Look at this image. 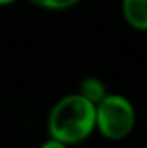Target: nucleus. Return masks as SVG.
<instances>
[{"instance_id": "0eeeda50", "label": "nucleus", "mask_w": 147, "mask_h": 148, "mask_svg": "<svg viewBox=\"0 0 147 148\" xmlns=\"http://www.w3.org/2000/svg\"><path fill=\"white\" fill-rule=\"evenodd\" d=\"M17 0H0V7H3V5H12V3H16Z\"/></svg>"}, {"instance_id": "39448f33", "label": "nucleus", "mask_w": 147, "mask_h": 148, "mask_svg": "<svg viewBox=\"0 0 147 148\" xmlns=\"http://www.w3.org/2000/svg\"><path fill=\"white\" fill-rule=\"evenodd\" d=\"M30 2L45 10H68L78 5L81 0H30Z\"/></svg>"}, {"instance_id": "f03ea898", "label": "nucleus", "mask_w": 147, "mask_h": 148, "mask_svg": "<svg viewBox=\"0 0 147 148\" xmlns=\"http://www.w3.org/2000/svg\"><path fill=\"white\" fill-rule=\"evenodd\" d=\"M137 112L132 102L118 93H107L95 105V129L111 141H121L133 131Z\"/></svg>"}, {"instance_id": "423d86ee", "label": "nucleus", "mask_w": 147, "mask_h": 148, "mask_svg": "<svg viewBox=\"0 0 147 148\" xmlns=\"http://www.w3.org/2000/svg\"><path fill=\"white\" fill-rule=\"evenodd\" d=\"M40 148H69V145H66V143H62V141H59V140L49 138Z\"/></svg>"}, {"instance_id": "20e7f679", "label": "nucleus", "mask_w": 147, "mask_h": 148, "mask_svg": "<svg viewBox=\"0 0 147 148\" xmlns=\"http://www.w3.org/2000/svg\"><path fill=\"white\" fill-rule=\"evenodd\" d=\"M78 93H80L83 98H87L88 102H92L94 105H97L102 98H106V95H107L109 91H107L106 84H104L99 77L90 76V77L81 79L80 88H78Z\"/></svg>"}, {"instance_id": "f257e3e1", "label": "nucleus", "mask_w": 147, "mask_h": 148, "mask_svg": "<svg viewBox=\"0 0 147 148\" xmlns=\"http://www.w3.org/2000/svg\"><path fill=\"white\" fill-rule=\"evenodd\" d=\"M47 129L50 138L66 145L81 143L95 131V105L80 93L66 95L52 107Z\"/></svg>"}, {"instance_id": "7ed1b4c3", "label": "nucleus", "mask_w": 147, "mask_h": 148, "mask_svg": "<svg viewBox=\"0 0 147 148\" xmlns=\"http://www.w3.org/2000/svg\"><path fill=\"white\" fill-rule=\"evenodd\" d=\"M125 21L137 31H147V0H123Z\"/></svg>"}]
</instances>
